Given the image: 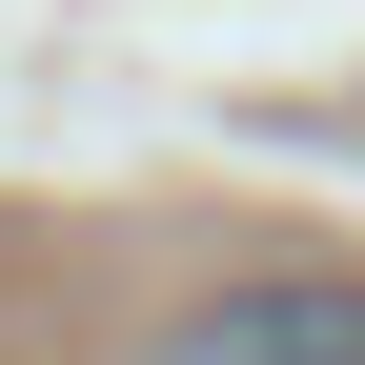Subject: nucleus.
<instances>
[{
  "label": "nucleus",
  "mask_w": 365,
  "mask_h": 365,
  "mask_svg": "<svg viewBox=\"0 0 365 365\" xmlns=\"http://www.w3.org/2000/svg\"><path fill=\"white\" fill-rule=\"evenodd\" d=\"M163 365H365V284H325V264L304 284H223Z\"/></svg>",
  "instance_id": "f257e3e1"
}]
</instances>
